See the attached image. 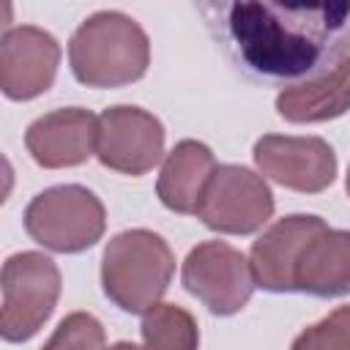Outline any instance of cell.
I'll use <instances>...</instances> for the list:
<instances>
[{
    "mask_svg": "<svg viewBox=\"0 0 350 350\" xmlns=\"http://www.w3.org/2000/svg\"><path fill=\"white\" fill-rule=\"evenodd\" d=\"M227 57L252 79L298 88L350 55V3H197Z\"/></svg>",
    "mask_w": 350,
    "mask_h": 350,
    "instance_id": "1",
    "label": "cell"
},
{
    "mask_svg": "<svg viewBox=\"0 0 350 350\" xmlns=\"http://www.w3.org/2000/svg\"><path fill=\"white\" fill-rule=\"evenodd\" d=\"M74 77L88 88H123L137 82L150 63L145 30L120 11L90 14L68 44Z\"/></svg>",
    "mask_w": 350,
    "mask_h": 350,
    "instance_id": "2",
    "label": "cell"
},
{
    "mask_svg": "<svg viewBox=\"0 0 350 350\" xmlns=\"http://www.w3.org/2000/svg\"><path fill=\"white\" fill-rule=\"evenodd\" d=\"M172 271V249L150 230H126L115 235L101 257V284L107 298L131 314H145L161 301Z\"/></svg>",
    "mask_w": 350,
    "mask_h": 350,
    "instance_id": "3",
    "label": "cell"
},
{
    "mask_svg": "<svg viewBox=\"0 0 350 350\" xmlns=\"http://www.w3.org/2000/svg\"><path fill=\"white\" fill-rule=\"evenodd\" d=\"M101 200L77 183L52 186L30 200L25 208V230L44 249L74 254L90 249L104 235Z\"/></svg>",
    "mask_w": 350,
    "mask_h": 350,
    "instance_id": "4",
    "label": "cell"
},
{
    "mask_svg": "<svg viewBox=\"0 0 350 350\" xmlns=\"http://www.w3.org/2000/svg\"><path fill=\"white\" fill-rule=\"evenodd\" d=\"M60 295V271L41 252L11 254L3 265L0 334L5 342H25L49 320Z\"/></svg>",
    "mask_w": 350,
    "mask_h": 350,
    "instance_id": "5",
    "label": "cell"
},
{
    "mask_svg": "<svg viewBox=\"0 0 350 350\" xmlns=\"http://www.w3.org/2000/svg\"><path fill=\"white\" fill-rule=\"evenodd\" d=\"M273 213V194L260 175L238 164L216 167L197 216L205 227L227 235H249Z\"/></svg>",
    "mask_w": 350,
    "mask_h": 350,
    "instance_id": "6",
    "label": "cell"
},
{
    "mask_svg": "<svg viewBox=\"0 0 350 350\" xmlns=\"http://www.w3.org/2000/svg\"><path fill=\"white\" fill-rule=\"evenodd\" d=\"M180 279L213 314L241 312L254 290L249 260L224 241L197 243L183 260Z\"/></svg>",
    "mask_w": 350,
    "mask_h": 350,
    "instance_id": "7",
    "label": "cell"
},
{
    "mask_svg": "<svg viewBox=\"0 0 350 350\" xmlns=\"http://www.w3.org/2000/svg\"><path fill=\"white\" fill-rule=\"evenodd\" d=\"M164 153V126L139 107H107L98 115L96 156L104 167L123 175H145Z\"/></svg>",
    "mask_w": 350,
    "mask_h": 350,
    "instance_id": "8",
    "label": "cell"
},
{
    "mask_svg": "<svg viewBox=\"0 0 350 350\" xmlns=\"http://www.w3.org/2000/svg\"><path fill=\"white\" fill-rule=\"evenodd\" d=\"M254 164L284 189L317 194L334 183L336 156L320 137L265 134L254 142Z\"/></svg>",
    "mask_w": 350,
    "mask_h": 350,
    "instance_id": "9",
    "label": "cell"
},
{
    "mask_svg": "<svg viewBox=\"0 0 350 350\" xmlns=\"http://www.w3.org/2000/svg\"><path fill=\"white\" fill-rule=\"evenodd\" d=\"M57 63L60 46L52 33L33 25L11 27L0 41V88L14 101L36 98L52 88Z\"/></svg>",
    "mask_w": 350,
    "mask_h": 350,
    "instance_id": "10",
    "label": "cell"
},
{
    "mask_svg": "<svg viewBox=\"0 0 350 350\" xmlns=\"http://www.w3.org/2000/svg\"><path fill=\"white\" fill-rule=\"evenodd\" d=\"M325 230V221L320 216L295 213L284 216L276 224H271L252 246L249 265L254 284L271 293H290L295 290V268L309 246V241Z\"/></svg>",
    "mask_w": 350,
    "mask_h": 350,
    "instance_id": "11",
    "label": "cell"
},
{
    "mask_svg": "<svg viewBox=\"0 0 350 350\" xmlns=\"http://www.w3.org/2000/svg\"><path fill=\"white\" fill-rule=\"evenodd\" d=\"M98 118L82 107H66L33 120L25 134V145L36 164L46 170L77 167L96 153Z\"/></svg>",
    "mask_w": 350,
    "mask_h": 350,
    "instance_id": "12",
    "label": "cell"
},
{
    "mask_svg": "<svg viewBox=\"0 0 350 350\" xmlns=\"http://www.w3.org/2000/svg\"><path fill=\"white\" fill-rule=\"evenodd\" d=\"M213 172L216 159L211 148L197 139H183L167 153L159 172L156 194L175 213H197Z\"/></svg>",
    "mask_w": 350,
    "mask_h": 350,
    "instance_id": "13",
    "label": "cell"
},
{
    "mask_svg": "<svg viewBox=\"0 0 350 350\" xmlns=\"http://www.w3.org/2000/svg\"><path fill=\"white\" fill-rule=\"evenodd\" d=\"M295 290L334 298L350 293V230H323L304 249L295 268Z\"/></svg>",
    "mask_w": 350,
    "mask_h": 350,
    "instance_id": "14",
    "label": "cell"
},
{
    "mask_svg": "<svg viewBox=\"0 0 350 350\" xmlns=\"http://www.w3.org/2000/svg\"><path fill=\"white\" fill-rule=\"evenodd\" d=\"M350 109V55L328 74L287 88L276 96V112L290 123H320Z\"/></svg>",
    "mask_w": 350,
    "mask_h": 350,
    "instance_id": "15",
    "label": "cell"
},
{
    "mask_svg": "<svg viewBox=\"0 0 350 350\" xmlns=\"http://www.w3.org/2000/svg\"><path fill=\"white\" fill-rule=\"evenodd\" d=\"M139 331L145 350H197L200 345L197 320L175 304H156L145 312Z\"/></svg>",
    "mask_w": 350,
    "mask_h": 350,
    "instance_id": "16",
    "label": "cell"
},
{
    "mask_svg": "<svg viewBox=\"0 0 350 350\" xmlns=\"http://www.w3.org/2000/svg\"><path fill=\"white\" fill-rule=\"evenodd\" d=\"M41 350H104V328L93 314L71 312Z\"/></svg>",
    "mask_w": 350,
    "mask_h": 350,
    "instance_id": "17",
    "label": "cell"
},
{
    "mask_svg": "<svg viewBox=\"0 0 350 350\" xmlns=\"http://www.w3.org/2000/svg\"><path fill=\"white\" fill-rule=\"evenodd\" d=\"M290 350H350V306H339L301 331Z\"/></svg>",
    "mask_w": 350,
    "mask_h": 350,
    "instance_id": "18",
    "label": "cell"
},
{
    "mask_svg": "<svg viewBox=\"0 0 350 350\" xmlns=\"http://www.w3.org/2000/svg\"><path fill=\"white\" fill-rule=\"evenodd\" d=\"M109 350H145V347H137L134 342H118V345H112Z\"/></svg>",
    "mask_w": 350,
    "mask_h": 350,
    "instance_id": "19",
    "label": "cell"
},
{
    "mask_svg": "<svg viewBox=\"0 0 350 350\" xmlns=\"http://www.w3.org/2000/svg\"><path fill=\"white\" fill-rule=\"evenodd\" d=\"M347 194H350V172H347Z\"/></svg>",
    "mask_w": 350,
    "mask_h": 350,
    "instance_id": "20",
    "label": "cell"
}]
</instances>
